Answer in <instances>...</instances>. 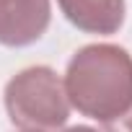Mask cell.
Wrapping results in <instances>:
<instances>
[{
    "label": "cell",
    "instance_id": "1",
    "mask_svg": "<svg viewBox=\"0 0 132 132\" xmlns=\"http://www.w3.org/2000/svg\"><path fill=\"white\" fill-rule=\"evenodd\" d=\"M62 86L83 117L111 122L132 106V54L119 44H88L68 62Z\"/></svg>",
    "mask_w": 132,
    "mask_h": 132
},
{
    "label": "cell",
    "instance_id": "2",
    "mask_svg": "<svg viewBox=\"0 0 132 132\" xmlns=\"http://www.w3.org/2000/svg\"><path fill=\"white\" fill-rule=\"evenodd\" d=\"M5 111L18 129H57L70 117L60 75L47 65L21 70L5 86Z\"/></svg>",
    "mask_w": 132,
    "mask_h": 132
},
{
    "label": "cell",
    "instance_id": "3",
    "mask_svg": "<svg viewBox=\"0 0 132 132\" xmlns=\"http://www.w3.org/2000/svg\"><path fill=\"white\" fill-rule=\"evenodd\" d=\"M49 0H0V44L29 47L47 31Z\"/></svg>",
    "mask_w": 132,
    "mask_h": 132
},
{
    "label": "cell",
    "instance_id": "4",
    "mask_svg": "<svg viewBox=\"0 0 132 132\" xmlns=\"http://www.w3.org/2000/svg\"><path fill=\"white\" fill-rule=\"evenodd\" d=\"M57 5L86 34H117L124 23V0H57Z\"/></svg>",
    "mask_w": 132,
    "mask_h": 132
},
{
    "label": "cell",
    "instance_id": "5",
    "mask_svg": "<svg viewBox=\"0 0 132 132\" xmlns=\"http://www.w3.org/2000/svg\"><path fill=\"white\" fill-rule=\"evenodd\" d=\"M104 132H132V106L111 122H104Z\"/></svg>",
    "mask_w": 132,
    "mask_h": 132
},
{
    "label": "cell",
    "instance_id": "6",
    "mask_svg": "<svg viewBox=\"0 0 132 132\" xmlns=\"http://www.w3.org/2000/svg\"><path fill=\"white\" fill-rule=\"evenodd\" d=\"M21 132H44V129H21ZM62 132H96V129H91V127H83V124H78V127H68V129H62Z\"/></svg>",
    "mask_w": 132,
    "mask_h": 132
}]
</instances>
